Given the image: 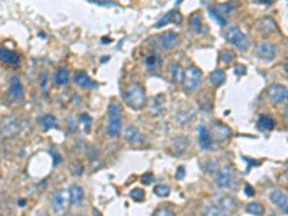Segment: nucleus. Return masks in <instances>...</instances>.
<instances>
[{
  "instance_id": "obj_11",
  "label": "nucleus",
  "mask_w": 288,
  "mask_h": 216,
  "mask_svg": "<svg viewBox=\"0 0 288 216\" xmlns=\"http://www.w3.org/2000/svg\"><path fill=\"white\" fill-rule=\"evenodd\" d=\"M232 135V131L228 126H225L223 123H213V129H212V140L215 141H225Z\"/></svg>"
},
{
  "instance_id": "obj_9",
  "label": "nucleus",
  "mask_w": 288,
  "mask_h": 216,
  "mask_svg": "<svg viewBox=\"0 0 288 216\" xmlns=\"http://www.w3.org/2000/svg\"><path fill=\"white\" fill-rule=\"evenodd\" d=\"M53 209L56 214H62L67 211L68 205H69V193L67 190H59L55 196H53Z\"/></svg>"
},
{
  "instance_id": "obj_39",
  "label": "nucleus",
  "mask_w": 288,
  "mask_h": 216,
  "mask_svg": "<svg viewBox=\"0 0 288 216\" xmlns=\"http://www.w3.org/2000/svg\"><path fill=\"white\" fill-rule=\"evenodd\" d=\"M141 182H143L144 184H150V183L153 182V174H152V173H147V174H144V177L141 179Z\"/></svg>"
},
{
  "instance_id": "obj_46",
  "label": "nucleus",
  "mask_w": 288,
  "mask_h": 216,
  "mask_svg": "<svg viewBox=\"0 0 288 216\" xmlns=\"http://www.w3.org/2000/svg\"><path fill=\"white\" fill-rule=\"evenodd\" d=\"M65 216H71V215H65Z\"/></svg>"
},
{
  "instance_id": "obj_25",
  "label": "nucleus",
  "mask_w": 288,
  "mask_h": 216,
  "mask_svg": "<svg viewBox=\"0 0 288 216\" xmlns=\"http://www.w3.org/2000/svg\"><path fill=\"white\" fill-rule=\"evenodd\" d=\"M39 123H41L42 127H43L45 130L55 129V127L58 126L56 117H55V116H52V114H46V116L41 117V118H39Z\"/></svg>"
},
{
  "instance_id": "obj_23",
  "label": "nucleus",
  "mask_w": 288,
  "mask_h": 216,
  "mask_svg": "<svg viewBox=\"0 0 288 216\" xmlns=\"http://www.w3.org/2000/svg\"><path fill=\"white\" fill-rule=\"evenodd\" d=\"M256 126H258V129L262 130V131H271L274 129V120L270 116H261L258 118Z\"/></svg>"
},
{
  "instance_id": "obj_40",
  "label": "nucleus",
  "mask_w": 288,
  "mask_h": 216,
  "mask_svg": "<svg viewBox=\"0 0 288 216\" xmlns=\"http://www.w3.org/2000/svg\"><path fill=\"white\" fill-rule=\"evenodd\" d=\"M234 71H235L237 75H244L245 74V66L244 65H237Z\"/></svg>"
},
{
  "instance_id": "obj_1",
  "label": "nucleus",
  "mask_w": 288,
  "mask_h": 216,
  "mask_svg": "<svg viewBox=\"0 0 288 216\" xmlns=\"http://www.w3.org/2000/svg\"><path fill=\"white\" fill-rule=\"evenodd\" d=\"M124 98H125V102L128 104V107H131L134 110H140L146 104V91L143 86L134 84L125 89Z\"/></svg>"
},
{
  "instance_id": "obj_29",
  "label": "nucleus",
  "mask_w": 288,
  "mask_h": 216,
  "mask_svg": "<svg viewBox=\"0 0 288 216\" xmlns=\"http://www.w3.org/2000/svg\"><path fill=\"white\" fill-rule=\"evenodd\" d=\"M187 147V137H180V138H176L174 143H173V149L176 153H182L185 151Z\"/></svg>"
},
{
  "instance_id": "obj_12",
  "label": "nucleus",
  "mask_w": 288,
  "mask_h": 216,
  "mask_svg": "<svg viewBox=\"0 0 288 216\" xmlns=\"http://www.w3.org/2000/svg\"><path fill=\"white\" fill-rule=\"evenodd\" d=\"M124 138L130 143V144H143L144 143V137L143 134L136 129L134 126H128L124 130Z\"/></svg>"
},
{
  "instance_id": "obj_18",
  "label": "nucleus",
  "mask_w": 288,
  "mask_h": 216,
  "mask_svg": "<svg viewBox=\"0 0 288 216\" xmlns=\"http://www.w3.org/2000/svg\"><path fill=\"white\" fill-rule=\"evenodd\" d=\"M53 81H55L56 85L59 86L68 85V83H69V72H68V69H67V68H59V69L55 72Z\"/></svg>"
},
{
  "instance_id": "obj_14",
  "label": "nucleus",
  "mask_w": 288,
  "mask_h": 216,
  "mask_svg": "<svg viewBox=\"0 0 288 216\" xmlns=\"http://www.w3.org/2000/svg\"><path fill=\"white\" fill-rule=\"evenodd\" d=\"M0 61L3 64H7V65H19V55L15 52V50H10V49H6V48H0Z\"/></svg>"
},
{
  "instance_id": "obj_4",
  "label": "nucleus",
  "mask_w": 288,
  "mask_h": 216,
  "mask_svg": "<svg viewBox=\"0 0 288 216\" xmlns=\"http://www.w3.org/2000/svg\"><path fill=\"white\" fill-rule=\"evenodd\" d=\"M201 78H202L201 69L196 66H189L185 71V80H183L186 91H195L201 84Z\"/></svg>"
},
{
  "instance_id": "obj_7",
  "label": "nucleus",
  "mask_w": 288,
  "mask_h": 216,
  "mask_svg": "<svg viewBox=\"0 0 288 216\" xmlns=\"http://www.w3.org/2000/svg\"><path fill=\"white\" fill-rule=\"evenodd\" d=\"M268 97L275 104H283L288 100V89L284 85L272 84L268 88Z\"/></svg>"
},
{
  "instance_id": "obj_16",
  "label": "nucleus",
  "mask_w": 288,
  "mask_h": 216,
  "mask_svg": "<svg viewBox=\"0 0 288 216\" xmlns=\"http://www.w3.org/2000/svg\"><path fill=\"white\" fill-rule=\"evenodd\" d=\"M212 143H213V140H212L210 133L207 131L206 127L201 126V127H199V144H201V147H202L203 150H209V149L212 147Z\"/></svg>"
},
{
  "instance_id": "obj_5",
  "label": "nucleus",
  "mask_w": 288,
  "mask_h": 216,
  "mask_svg": "<svg viewBox=\"0 0 288 216\" xmlns=\"http://www.w3.org/2000/svg\"><path fill=\"white\" fill-rule=\"evenodd\" d=\"M215 182L216 184L220 187V189H226V187H231V189H235V179H234V173L231 172L229 167H225V169H219L218 172L215 173Z\"/></svg>"
},
{
  "instance_id": "obj_19",
  "label": "nucleus",
  "mask_w": 288,
  "mask_h": 216,
  "mask_svg": "<svg viewBox=\"0 0 288 216\" xmlns=\"http://www.w3.org/2000/svg\"><path fill=\"white\" fill-rule=\"evenodd\" d=\"M216 206L223 211H232L235 208V200L231 196H218L216 198Z\"/></svg>"
},
{
  "instance_id": "obj_41",
  "label": "nucleus",
  "mask_w": 288,
  "mask_h": 216,
  "mask_svg": "<svg viewBox=\"0 0 288 216\" xmlns=\"http://www.w3.org/2000/svg\"><path fill=\"white\" fill-rule=\"evenodd\" d=\"M92 3H97V4H101V6H110V4H113V3H108V1H105V0H91Z\"/></svg>"
},
{
  "instance_id": "obj_34",
  "label": "nucleus",
  "mask_w": 288,
  "mask_h": 216,
  "mask_svg": "<svg viewBox=\"0 0 288 216\" xmlns=\"http://www.w3.org/2000/svg\"><path fill=\"white\" fill-rule=\"evenodd\" d=\"M201 25H202V17H201L199 15H193V16L190 17V26H192L196 32H199V31H201Z\"/></svg>"
},
{
  "instance_id": "obj_47",
  "label": "nucleus",
  "mask_w": 288,
  "mask_h": 216,
  "mask_svg": "<svg viewBox=\"0 0 288 216\" xmlns=\"http://www.w3.org/2000/svg\"><path fill=\"white\" fill-rule=\"evenodd\" d=\"M81 216H85V215H81Z\"/></svg>"
},
{
  "instance_id": "obj_28",
  "label": "nucleus",
  "mask_w": 288,
  "mask_h": 216,
  "mask_svg": "<svg viewBox=\"0 0 288 216\" xmlns=\"http://www.w3.org/2000/svg\"><path fill=\"white\" fill-rule=\"evenodd\" d=\"M146 66L149 71H154L160 66V58L157 55H150L146 58Z\"/></svg>"
},
{
  "instance_id": "obj_20",
  "label": "nucleus",
  "mask_w": 288,
  "mask_h": 216,
  "mask_svg": "<svg viewBox=\"0 0 288 216\" xmlns=\"http://www.w3.org/2000/svg\"><path fill=\"white\" fill-rule=\"evenodd\" d=\"M182 20V16L176 12V10H170L167 15H165L157 23H156V28H162V26H165L166 23H169V22H174V23H179Z\"/></svg>"
},
{
  "instance_id": "obj_38",
  "label": "nucleus",
  "mask_w": 288,
  "mask_h": 216,
  "mask_svg": "<svg viewBox=\"0 0 288 216\" xmlns=\"http://www.w3.org/2000/svg\"><path fill=\"white\" fill-rule=\"evenodd\" d=\"M81 120H83V123L85 124V131H88L89 127H91V123H92L91 117L88 114H84V116H81Z\"/></svg>"
},
{
  "instance_id": "obj_31",
  "label": "nucleus",
  "mask_w": 288,
  "mask_h": 216,
  "mask_svg": "<svg viewBox=\"0 0 288 216\" xmlns=\"http://www.w3.org/2000/svg\"><path fill=\"white\" fill-rule=\"evenodd\" d=\"M203 216H228L226 215V212L223 211V209H220V208H218L216 205L215 206H210V208H207L205 211V214Z\"/></svg>"
},
{
  "instance_id": "obj_37",
  "label": "nucleus",
  "mask_w": 288,
  "mask_h": 216,
  "mask_svg": "<svg viewBox=\"0 0 288 216\" xmlns=\"http://www.w3.org/2000/svg\"><path fill=\"white\" fill-rule=\"evenodd\" d=\"M153 216H176V214L171 211V209H169V208H159Z\"/></svg>"
},
{
  "instance_id": "obj_8",
  "label": "nucleus",
  "mask_w": 288,
  "mask_h": 216,
  "mask_svg": "<svg viewBox=\"0 0 288 216\" xmlns=\"http://www.w3.org/2000/svg\"><path fill=\"white\" fill-rule=\"evenodd\" d=\"M256 55L264 61H272L277 55V48L272 42H262L256 46Z\"/></svg>"
},
{
  "instance_id": "obj_45",
  "label": "nucleus",
  "mask_w": 288,
  "mask_h": 216,
  "mask_svg": "<svg viewBox=\"0 0 288 216\" xmlns=\"http://www.w3.org/2000/svg\"><path fill=\"white\" fill-rule=\"evenodd\" d=\"M286 69H287V72H288V61H287V64H286Z\"/></svg>"
},
{
  "instance_id": "obj_15",
  "label": "nucleus",
  "mask_w": 288,
  "mask_h": 216,
  "mask_svg": "<svg viewBox=\"0 0 288 216\" xmlns=\"http://www.w3.org/2000/svg\"><path fill=\"white\" fill-rule=\"evenodd\" d=\"M69 193V203L71 205H80L84 200V190L80 184H72L68 190Z\"/></svg>"
},
{
  "instance_id": "obj_27",
  "label": "nucleus",
  "mask_w": 288,
  "mask_h": 216,
  "mask_svg": "<svg viewBox=\"0 0 288 216\" xmlns=\"http://www.w3.org/2000/svg\"><path fill=\"white\" fill-rule=\"evenodd\" d=\"M247 212L254 216H262L264 215V206H262L261 203H256V202L248 203Z\"/></svg>"
},
{
  "instance_id": "obj_33",
  "label": "nucleus",
  "mask_w": 288,
  "mask_h": 216,
  "mask_svg": "<svg viewBox=\"0 0 288 216\" xmlns=\"http://www.w3.org/2000/svg\"><path fill=\"white\" fill-rule=\"evenodd\" d=\"M207 12L210 13V16H212V17H213V19H215V20H216V22H218L220 26L226 25V19H225V17H222V16H220V15H219L216 10H213L212 7H207Z\"/></svg>"
},
{
  "instance_id": "obj_21",
  "label": "nucleus",
  "mask_w": 288,
  "mask_h": 216,
  "mask_svg": "<svg viewBox=\"0 0 288 216\" xmlns=\"http://www.w3.org/2000/svg\"><path fill=\"white\" fill-rule=\"evenodd\" d=\"M258 28H259V31L267 32V33H271V32H275L277 31V25H275L274 19H271V17L261 19L258 22Z\"/></svg>"
},
{
  "instance_id": "obj_44",
  "label": "nucleus",
  "mask_w": 288,
  "mask_h": 216,
  "mask_svg": "<svg viewBox=\"0 0 288 216\" xmlns=\"http://www.w3.org/2000/svg\"><path fill=\"white\" fill-rule=\"evenodd\" d=\"M92 214H94V216H101V214H100V212H98V211H94V212H92Z\"/></svg>"
},
{
  "instance_id": "obj_3",
  "label": "nucleus",
  "mask_w": 288,
  "mask_h": 216,
  "mask_svg": "<svg viewBox=\"0 0 288 216\" xmlns=\"http://www.w3.org/2000/svg\"><path fill=\"white\" fill-rule=\"evenodd\" d=\"M225 39L231 45L237 46L241 52H245L249 48V39L248 36L238 28V26H232L226 31L225 33Z\"/></svg>"
},
{
  "instance_id": "obj_43",
  "label": "nucleus",
  "mask_w": 288,
  "mask_h": 216,
  "mask_svg": "<svg viewBox=\"0 0 288 216\" xmlns=\"http://www.w3.org/2000/svg\"><path fill=\"white\" fill-rule=\"evenodd\" d=\"M245 193L249 195V196H252V195H254V189H252L251 186H247V187H245Z\"/></svg>"
},
{
  "instance_id": "obj_10",
  "label": "nucleus",
  "mask_w": 288,
  "mask_h": 216,
  "mask_svg": "<svg viewBox=\"0 0 288 216\" xmlns=\"http://www.w3.org/2000/svg\"><path fill=\"white\" fill-rule=\"evenodd\" d=\"M7 95H9V98L13 102L22 101V98H23V86H22V83H20V80L17 77H13L10 80V85H9Z\"/></svg>"
},
{
  "instance_id": "obj_32",
  "label": "nucleus",
  "mask_w": 288,
  "mask_h": 216,
  "mask_svg": "<svg viewBox=\"0 0 288 216\" xmlns=\"http://www.w3.org/2000/svg\"><path fill=\"white\" fill-rule=\"evenodd\" d=\"M234 59H235V53H234L232 50L225 49V50L220 52V61H222L223 64H229V62H232Z\"/></svg>"
},
{
  "instance_id": "obj_22",
  "label": "nucleus",
  "mask_w": 288,
  "mask_h": 216,
  "mask_svg": "<svg viewBox=\"0 0 288 216\" xmlns=\"http://www.w3.org/2000/svg\"><path fill=\"white\" fill-rule=\"evenodd\" d=\"M170 74H171V78H173V81L174 83H183V80H185V71H183V68L179 65V64H171V66H170Z\"/></svg>"
},
{
  "instance_id": "obj_13",
  "label": "nucleus",
  "mask_w": 288,
  "mask_h": 216,
  "mask_svg": "<svg viewBox=\"0 0 288 216\" xmlns=\"http://www.w3.org/2000/svg\"><path fill=\"white\" fill-rule=\"evenodd\" d=\"M177 41H179V35L176 32H171V31H169V32H166L163 35H160V38H159V43H160V46L165 50L173 49L176 46Z\"/></svg>"
},
{
  "instance_id": "obj_6",
  "label": "nucleus",
  "mask_w": 288,
  "mask_h": 216,
  "mask_svg": "<svg viewBox=\"0 0 288 216\" xmlns=\"http://www.w3.org/2000/svg\"><path fill=\"white\" fill-rule=\"evenodd\" d=\"M270 200L283 212L288 214V193L284 190L275 189L270 193Z\"/></svg>"
},
{
  "instance_id": "obj_35",
  "label": "nucleus",
  "mask_w": 288,
  "mask_h": 216,
  "mask_svg": "<svg viewBox=\"0 0 288 216\" xmlns=\"http://www.w3.org/2000/svg\"><path fill=\"white\" fill-rule=\"evenodd\" d=\"M41 88L45 97H48V72L45 71L41 74Z\"/></svg>"
},
{
  "instance_id": "obj_17",
  "label": "nucleus",
  "mask_w": 288,
  "mask_h": 216,
  "mask_svg": "<svg viewBox=\"0 0 288 216\" xmlns=\"http://www.w3.org/2000/svg\"><path fill=\"white\" fill-rule=\"evenodd\" d=\"M74 80H75V83H77L78 85L83 86V88H94V86H97V84H95V83L86 75V72H84V71H78V72L75 74Z\"/></svg>"
},
{
  "instance_id": "obj_24",
  "label": "nucleus",
  "mask_w": 288,
  "mask_h": 216,
  "mask_svg": "<svg viewBox=\"0 0 288 216\" xmlns=\"http://www.w3.org/2000/svg\"><path fill=\"white\" fill-rule=\"evenodd\" d=\"M225 80H226V75H225V72H223L222 69H215V71L209 75V81L216 86L222 85V84L225 83Z\"/></svg>"
},
{
  "instance_id": "obj_26",
  "label": "nucleus",
  "mask_w": 288,
  "mask_h": 216,
  "mask_svg": "<svg viewBox=\"0 0 288 216\" xmlns=\"http://www.w3.org/2000/svg\"><path fill=\"white\" fill-rule=\"evenodd\" d=\"M222 17H225L226 15H231L234 10H235V6L232 3H222V4H218L216 9H215Z\"/></svg>"
},
{
  "instance_id": "obj_30",
  "label": "nucleus",
  "mask_w": 288,
  "mask_h": 216,
  "mask_svg": "<svg viewBox=\"0 0 288 216\" xmlns=\"http://www.w3.org/2000/svg\"><path fill=\"white\" fill-rule=\"evenodd\" d=\"M154 195L159 196V198H167L170 195V187L167 184H157L154 189H153Z\"/></svg>"
},
{
  "instance_id": "obj_42",
  "label": "nucleus",
  "mask_w": 288,
  "mask_h": 216,
  "mask_svg": "<svg viewBox=\"0 0 288 216\" xmlns=\"http://www.w3.org/2000/svg\"><path fill=\"white\" fill-rule=\"evenodd\" d=\"M183 173H185V169H183V167H180V169L177 170V174H176V177H177V179H183V176H185Z\"/></svg>"
},
{
  "instance_id": "obj_36",
  "label": "nucleus",
  "mask_w": 288,
  "mask_h": 216,
  "mask_svg": "<svg viewBox=\"0 0 288 216\" xmlns=\"http://www.w3.org/2000/svg\"><path fill=\"white\" fill-rule=\"evenodd\" d=\"M130 196H131L134 200H143L144 196H146V193H144V190H141V189H134V190H131Z\"/></svg>"
},
{
  "instance_id": "obj_2",
  "label": "nucleus",
  "mask_w": 288,
  "mask_h": 216,
  "mask_svg": "<svg viewBox=\"0 0 288 216\" xmlns=\"http://www.w3.org/2000/svg\"><path fill=\"white\" fill-rule=\"evenodd\" d=\"M121 131V111L117 102H113L108 108V120H107V133L111 137H117Z\"/></svg>"
}]
</instances>
